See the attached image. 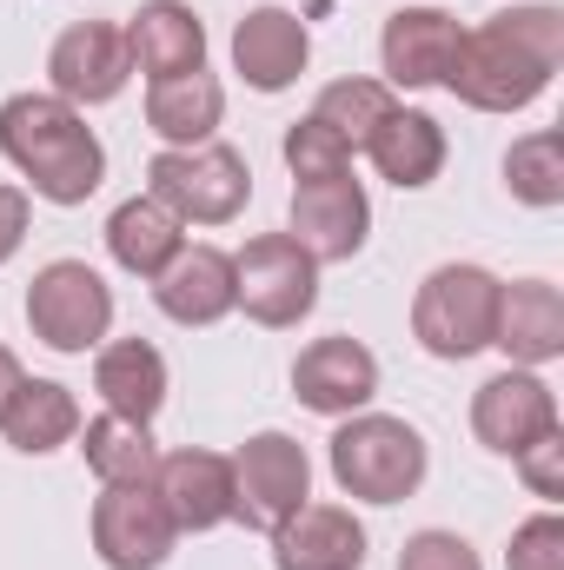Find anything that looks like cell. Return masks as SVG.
Listing matches in <instances>:
<instances>
[{"instance_id": "cell-1", "label": "cell", "mask_w": 564, "mask_h": 570, "mask_svg": "<svg viewBox=\"0 0 564 570\" xmlns=\"http://www.w3.org/2000/svg\"><path fill=\"white\" fill-rule=\"evenodd\" d=\"M558 67H564V7L532 0V7H505L485 27L458 33L445 94H458L471 114H525L532 100H545Z\"/></svg>"}, {"instance_id": "cell-2", "label": "cell", "mask_w": 564, "mask_h": 570, "mask_svg": "<svg viewBox=\"0 0 564 570\" xmlns=\"http://www.w3.org/2000/svg\"><path fill=\"white\" fill-rule=\"evenodd\" d=\"M0 153L27 179V199L47 206H87L107 179V146L87 127V114L67 107L60 94L0 100Z\"/></svg>"}, {"instance_id": "cell-3", "label": "cell", "mask_w": 564, "mask_h": 570, "mask_svg": "<svg viewBox=\"0 0 564 570\" xmlns=\"http://www.w3.org/2000/svg\"><path fill=\"white\" fill-rule=\"evenodd\" d=\"M325 464L352 504H406L431 471V451H425L419 425H406L392 412H352L332 431Z\"/></svg>"}, {"instance_id": "cell-4", "label": "cell", "mask_w": 564, "mask_h": 570, "mask_svg": "<svg viewBox=\"0 0 564 570\" xmlns=\"http://www.w3.org/2000/svg\"><path fill=\"white\" fill-rule=\"evenodd\" d=\"M146 193L179 219V226H233L253 199V166L226 140L206 146H159L146 159Z\"/></svg>"}, {"instance_id": "cell-5", "label": "cell", "mask_w": 564, "mask_h": 570, "mask_svg": "<svg viewBox=\"0 0 564 570\" xmlns=\"http://www.w3.org/2000/svg\"><path fill=\"white\" fill-rule=\"evenodd\" d=\"M498 273L471 266V259H451V266H431L412 292V338H419L431 358L445 365H465L478 352H492V332H498Z\"/></svg>"}, {"instance_id": "cell-6", "label": "cell", "mask_w": 564, "mask_h": 570, "mask_svg": "<svg viewBox=\"0 0 564 570\" xmlns=\"http://www.w3.org/2000/svg\"><path fill=\"white\" fill-rule=\"evenodd\" d=\"M27 332L60 358L100 352L114 332V285L87 259H47L27 285Z\"/></svg>"}, {"instance_id": "cell-7", "label": "cell", "mask_w": 564, "mask_h": 570, "mask_svg": "<svg viewBox=\"0 0 564 570\" xmlns=\"http://www.w3.org/2000/svg\"><path fill=\"white\" fill-rule=\"evenodd\" d=\"M233 285H240V312L253 325L292 332L319 305V259L292 233H260L233 253Z\"/></svg>"}, {"instance_id": "cell-8", "label": "cell", "mask_w": 564, "mask_h": 570, "mask_svg": "<svg viewBox=\"0 0 564 570\" xmlns=\"http://www.w3.org/2000/svg\"><path fill=\"white\" fill-rule=\"evenodd\" d=\"M312 498V458L299 438L285 431H253L240 451H233V524L246 531H273L280 518H292L299 504Z\"/></svg>"}, {"instance_id": "cell-9", "label": "cell", "mask_w": 564, "mask_h": 570, "mask_svg": "<svg viewBox=\"0 0 564 570\" xmlns=\"http://www.w3.org/2000/svg\"><path fill=\"white\" fill-rule=\"evenodd\" d=\"M134 80V47L120 20H74L54 47H47V94H60L67 107H107L120 100Z\"/></svg>"}, {"instance_id": "cell-10", "label": "cell", "mask_w": 564, "mask_h": 570, "mask_svg": "<svg viewBox=\"0 0 564 570\" xmlns=\"http://www.w3.org/2000/svg\"><path fill=\"white\" fill-rule=\"evenodd\" d=\"M87 531H94V551H100L107 570H159L179 544V531H173L166 504L153 498V484H100Z\"/></svg>"}, {"instance_id": "cell-11", "label": "cell", "mask_w": 564, "mask_h": 570, "mask_svg": "<svg viewBox=\"0 0 564 570\" xmlns=\"http://www.w3.org/2000/svg\"><path fill=\"white\" fill-rule=\"evenodd\" d=\"M285 233L319 266H346L372 239V199H366V186L352 173L346 179H305V186H292V226Z\"/></svg>"}, {"instance_id": "cell-12", "label": "cell", "mask_w": 564, "mask_h": 570, "mask_svg": "<svg viewBox=\"0 0 564 570\" xmlns=\"http://www.w3.org/2000/svg\"><path fill=\"white\" fill-rule=\"evenodd\" d=\"M545 431H558V392L525 372V365H505L498 379H485L471 392V438L498 458H518L525 444H538Z\"/></svg>"}, {"instance_id": "cell-13", "label": "cell", "mask_w": 564, "mask_h": 570, "mask_svg": "<svg viewBox=\"0 0 564 570\" xmlns=\"http://www.w3.org/2000/svg\"><path fill=\"white\" fill-rule=\"evenodd\" d=\"M292 399H299L305 412H319V419L372 412V399H379V358H372L359 338H346V332L312 338V345L292 358Z\"/></svg>"}, {"instance_id": "cell-14", "label": "cell", "mask_w": 564, "mask_h": 570, "mask_svg": "<svg viewBox=\"0 0 564 570\" xmlns=\"http://www.w3.org/2000/svg\"><path fill=\"white\" fill-rule=\"evenodd\" d=\"M153 498L166 504L173 531L179 538H200V531H220L233 524V458L226 451H159L153 464Z\"/></svg>"}, {"instance_id": "cell-15", "label": "cell", "mask_w": 564, "mask_h": 570, "mask_svg": "<svg viewBox=\"0 0 564 570\" xmlns=\"http://www.w3.org/2000/svg\"><path fill=\"white\" fill-rule=\"evenodd\" d=\"M458 13L445 7H399L386 13V33H379V67H386V87L392 94H419V87H445L451 73V53H458Z\"/></svg>"}, {"instance_id": "cell-16", "label": "cell", "mask_w": 564, "mask_h": 570, "mask_svg": "<svg viewBox=\"0 0 564 570\" xmlns=\"http://www.w3.org/2000/svg\"><path fill=\"white\" fill-rule=\"evenodd\" d=\"M266 538H273V570H366V524L352 504L305 498Z\"/></svg>"}, {"instance_id": "cell-17", "label": "cell", "mask_w": 564, "mask_h": 570, "mask_svg": "<svg viewBox=\"0 0 564 570\" xmlns=\"http://www.w3.org/2000/svg\"><path fill=\"white\" fill-rule=\"evenodd\" d=\"M312 60V33L292 7H253L240 27H233V73L253 87V94H285Z\"/></svg>"}, {"instance_id": "cell-18", "label": "cell", "mask_w": 564, "mask_h": 570, "mask_svg": "<svg viewBox=\"0 0 564 570\" xmlns=\"http://www.w3.org/2000/svg\"><path fill=\"white\" fill-rule=\"evenodd\" d=\"M492 345L525 365V372H545L552 358H564V292L552 279H512L498 285V332Z\"/></svg>"}, {"instance_id": "cell-19", "label": "cell", "mask_w": 564, "mask_h": 570, "mask_svg": "<svg viewBox=\"0 0 564 570\" xmlns=\"http://www.w3.org/2000/svg\"><path fill=\"white\" fill-rule=\"evenodd\" d=\"M153 305L173 325H220L226 312H240L233 253H220V246H179L173 266L153 279Z\"/></svg>"}, {"instance_id": "cell-20", "label": "cell", "mask_w": 564, "mask_h": 570, "mask_svg": "<svg viewBox=\"0 0 564 570\" xmlns=\"http://www.w3.org/2000/svg\"><path fill=\"white\" fill-rule=\"evenodd\" d=\"M127 47H134V73H146V80L206 67V27L186 0H140V13L127 20Z\"/></svg>"}, {"instance_id": "cell-21", "label": "cell", "mask_w": 564, "mask_h": 570, "mask_svg": "<svg viewBox=\"0 0 564 570\" xmlns=\"http://www.w3.org/2000/svg\"><path fill=\"white\" fill-rule=\"evenodd\" d=\"M226 120V87L200 67V73H173V80H146V127L159 146H206L220 140Z\"/></svg>"}, {"instance_id": "cell-22", "label": "cell", "mask_w": 564, "mask_h": 570, "mask_svg": "<svg viewBox=\"0 0 564 570\" xmlns=\"http://www.w3.org/2000/svg\"><path fill=\"white\" fill-rule=\"evenodd\" d=\"M94 392H100L107 412L153 425L159 405H166V358H159V345H146V338H107L94 352Z\"/></svg>"}, {"instance_id": "cell-23", "label": "cell", "mask_w": 564, "mask_h": 570, "mask_svg": "<svg viewBox=\"0 0 564 570\" xmlns=\"http://www.w3.org/2000/svg\"><path fill=\"white\" fill-rule=\"evenodd\" d=\"M186 246V226L153 199V193H134V199H120L114 206V219H107V253H114V266L127 273V279H159L166 266H173V253Z\"/></svg>"}, {"instance_id": "cell-24", "label": "cell", "mask_w": 564, "mask_h": 570, "mask_svg": "<svg viewBox=\"0 0 564 570\" xmlns=\"http://www.w3.org/2000/svg\"><path fill=\"white\" fill-rule=\"evenodd\" d=\"M366 159L379 166V179H392L399 193H419L445 173V127L425 107H392L386 127L366 140Z\"/></svg>"}, {"instance_id": "cell-25", "label": "cell", "mask_w": 564, "mask_h": 570, "mask_svg": "<svg viewBox=\"0 0 564 570\" xmlns=\"http://www.w3.org/2000/svg\"><path fill=\"white\" fill-rule=\"evenodd\" d=\"M0 438L20 451V458H47L60 444L80 438V399L60 385V379H20L7 412H0Z\"/></svg>"}, {"instance_id": "cell-26", "label": "cell", "mask_w": 564, "mask_h": 570, "mask_svg": "<svg viewBox=\"0 0 564 570\" xmlns=\"http://www.w3.org/2000/svg\"><path fill=\"white\" fill-rule=\"evenodd\" d=\"M80 458L100 484H153V464H159V444L153 425L140 419H120V412H100V419H80Z\"/></svg>"}, {"instance_id": "cell-27", "label": "cell", "mask_w": 564, "mask_h": 570, "mask_svg": "<svg viewBox=\"0 0 564 570\" xmlns=\"http://www.w3.org/2000/svg\"><path fill=\"white\" fill-rule=\"evenodd\" d=\"M392 107H399V100H392V87H386V80L346 73V80H325V87H319L312 120H325L339 140L352 146V153H366V140L386 127V114H392Z\"/></svg>"}, {"instance_id": "cell-28", "label": "cell", "mask_w": 564, "mask_h": 570, "mask_svg": "<svg viewBox=\"0 0 564 570\" xmlns=\"http://www.w3.org/2000/svg\"><path fill=\"white\" fill-rule=\"evenodd\" d=\"M505 186L518 206H538L552 213L564 206V134L558 127H538V134H518L505 153Z\"/></svg>"}, {"instance_id": "cell-29", "label": "cell", "mask_w": 564, "mask_h": 570, "mask_svg": "<svg viewBox=\"0 0 564 570\" xmlns=\"http://www.w3.org/2000/svg\"><path fill=\"white\" fill-rule=\"evenodd\" d=\"M280 153H285V166H292V186H305V179H346L352 173V146L339 140L325 120H312V114L285 127Z\"/></svg>"}, {"instance_id": "cell-30", "label": "cell", "mask_w": 564, "mask_h": 570, "mask_svg": "<svg viewBox=\"0 0 564 570\" xmlns=\"http://www.w3.org/2000/svg\"><path fill=\"white\" fill-rule=\"evenodd\" d=\"M505 570H564V518L558 511H538L512 531V551Z\"/></svg>"}, {"instance_id": "cell-31", "label": "cell", "mask_w": 564, "mask_h": 570, "mask_svg": "<svg viewBox=\"0 0 564 570\" xmlns=\"http://www.w3.org/2000/svg\"><path fill=\"white\" fill-rule=\"evenodd\" d=\"M399 570H485V564L458 531H412L399 544Z\"/></svg>"}, {"instance_id": "cell-32", "label": "cell", "mask_w": 564, "mask_h": 570, "mask_svg": "<svg viewBox=\"0 0 564 570\" xmlns=\"http://www.w3.org/2000/svg\"><path fill=\"white\" fill-rule=\"evenodd\" d=\"M512 464H518V478L532 484V498L558 504V498H564V425H558V431H545L538 444H525Z\"/></svg>"}, {"instance_id": "cell-33", "label": "cell", "mask_w": 564, "mask_h": 570, "mask_svg": "<svg viewBox=\"0 0 564 570\" xmlns=\"http://www.w3.org/2000/svg\"><path fill=\"white\" fill-rule=\"evenodd\" d=\"M27 219H33V199H27V186H7V179H0V266L20 253V239H27Z\"/></svg>"}, {"instance_id": "cell-34", "label": "cell", "mask_w": 564, "mask_h": 570, "mask_svg": "<svg viewBox=\"0 0 564 570\" xmlns=\"http://www.w3.org/2000/svg\"><path fill=\"white\" fill-rule=\"evenodd\" d=\"M20 379H27V372H20V358L0 345V412H7V399H13V385H20Z\"/></svg>"}]
</instances>
